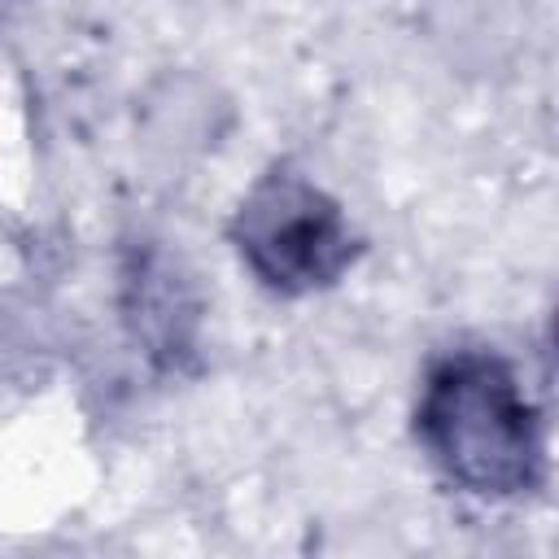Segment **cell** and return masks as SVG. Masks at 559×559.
<instances>
[{
	"instance_id": "obj_1",
	"label": "cell",
	"mask_w": 559,
	"mask_h": 559,
	"mask_svg": "<svg viewBox=\"0 0 559 559\" xmlns=\"http://www.w3.org/2000/svg\"><path fill=\"white\" fill-rule=\"evenodd\" d=\"M415 432L445 480L476 498H520L546 476L542 411L515 367L489 349H454L428 367Z\"/></svg>"
},
{
	"instance_id": "obj_3",
	"label": "cell",
	"mask_w": 559,
	"mask_h": 559,
	"mask_svg": "<svg viewBox=\"0 0 559 559\" xmlns=\"http://www.w3.org/2000/svg\"><path fill=\"white\" fill-rule=\"evenodd\" d=\"M122 310L131 336L162 367H179L201 328V297L179 253L162 245H135L122 266Z\"/></svg>"
},
{
	"instance_id": "obj_2",
	"label": "cell",
	"mask_w": 559,
	"mask_h": 559,
	"mask_svg": "<svg viewBox=\"0 0 559 559\" xmlns=\"http://www.w3.org/2000/svg\"><path fill=\"white\" fill-rule=\"evenodd\" d=\"M231 245L249 275L280 297L332 288L362 249L341 201L293 162H275L249 183L231 214Z\"/></svg>"
}]
</instances>
